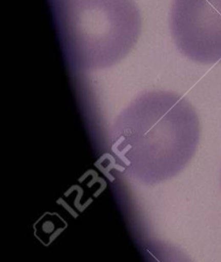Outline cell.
Masks as SVG:
<instances>
[{"label":"cell","mask_w":221,"mask_h":262,"mask_svg":"<svg viewBox=\"0 0 221 262\" xmlns=\"http://www.w3.org/2000/svg\"><path fill=\"white\" fill-rule=\"evenodd\" d=\"M198 139L200 121L192 105L174 92L150 91L137 96L117 117L109 148L124 175L156 185L182 172Z\"/></svg>","instance_id":"obj_1"},{"label":"cell","mask_w":221,"mask_h":262,"mask_svg":"<svg viewBox=\"0 0 221 262\" xmlns=\"http://www.w3.org/2000/svg\"><path fill=\"white\" fill-rule=\"evenodd\" d=\"M50 4L64 59L74 73L120 63L142 32L134 0H50Z\"/></svg>","instance_id":"obj_2"},{"label":"cell","mask_w":221,"mask_h":262,"mask_svg":"<svg viewBox=\"0 0 221 262\" xmlns=\"http://www.w3.org/2000/svg\"><path fill=\"white\" fill-rule=\"evenodd\" d=\"M169 27L189 59L204 65L221 62V0H173Z\"/></svg>","instance_id":"obj_3"}]
</instances>
